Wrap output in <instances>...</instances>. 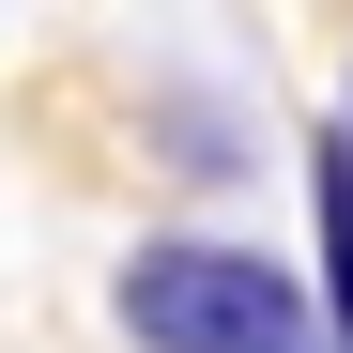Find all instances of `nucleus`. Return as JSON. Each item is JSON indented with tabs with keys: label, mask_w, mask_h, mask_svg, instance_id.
Listing matches in <instances>:
<instances>
[{
	"label": "nucleus",
	"mask_w": 353,
	"mask_h": 353,
	"mask_svg": "<svg viewBox=\"0 0 353 353\" xmlns=\"http://www.w3.org/2000/svg\"><path fill=\"white\" fill-rule=\"evenodd\" d=\"M323 353H353V139H323Z\"/></svg>",
	"instance_id": "nucleus-2"
},
{
	"label": "nucleus",
	"mask_w": 353,
	"mask_h": 353,
	"mask_svg": "<svg viewBox=\"0 0 353 353\" xmlns=\"http://www.w3.org/2000/svg\"><path fill=\"white\" fill-rule=\"evenodd\" d=\"M123 338L139 353H323V307L261 246H139L123 261Z\"/></svg>",
	"instance_id": "nucleus-1"
}]
</instances>
